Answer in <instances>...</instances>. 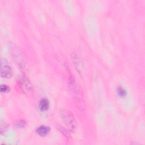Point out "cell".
Returning <instances> with one entry per match:
<instances>
[{
	"mask_svg": "<svg viewBox=\"0 0 145 145\" xmlns=\"http://www.w3.org/2000/svg\"><path fill=\"white\" fill-rule=\"evenodd\" d=\"M19 83L21 89L25 92L28 93L31 89V84L27 79L24 77H21L19 80Z\"/></svg>",
	"mask_w": 145,
	"mask_h": 145,
	"instance_id": "cell-3",
	"label": "cell"
},
{
	"mask_svg": "<svg viewBox=\"0 0 145 145\" xmlns=\"http://www.w3.org/2000/svg\"><path fill=\"white\" fill-rule=\"evenodd\" d=\"M117 93L121 97H123V96H125L126 95V90L121 87H120L117 88Z\"/></svg>",
	"mask_w": 145,
	"mask_h": 145,
	"instance_id": "cell-8",
	"label": "cell"
},
{
	"mask_svg": "<svg viewBox=\"0 0 145 145\" xmlns=\"http://www.w3.org/2000/svg\"><path fill=\"white\" fill-rule=\"evenodd\" d=\"M61 117L63 123L70 131H74L76 130V122L71 113L67 110L63 109L61 111Z\"/></svg>",
	"mask_w": 145,
	"mask_h": 145,
	"instance_id": "cell-1",
	"label": "cell"
},
{
	"mask_svg": "<svg viewBox=\"0 0 145 145\" xmlns=\"http://www.w3.org/2000/svg\"><path fill=\"white\" fill-rule=\"evenodd\" d=\"M50 130V129L49 126L45 125H41L37 129L36 132L39 135L44 137L46 136L49 133Z\"/></svg>",
	"mask_w": 145,
	"mask_h": 145,
	"instance_id": "cell-5",
	"label": "cell"
},
{
	"mask_svg": "<svg viewBox=\"0 0 145 145\" xmlns=\"http://www.w3.org/2000/svg\"><path fill=\"white\" fill-rule=\"evenodd\" d=\"M10 90V88L8 87V86L5 85V84H2L1 86V92H8Z\"/></svg>",
	"mask_w": 145,
	"mask_h": 145,
	"instance_id": "cell-9",
	"label": "cell"
},
{
	"mask_svg": "<svg viewBox=\"0 0 145 145\" xmlns=\"http://www.w3.org/2000/svg\"><path fill=\"white\" fill-rule=\"evenodd\" d=\"M1 76L3 78H10L12 75V71L11 68L7 65L3 66L1 68Z\"/></svg>",
	"mask_w": 145,
	"mask_h": 145,
	"instance_id": "cell-4",
	"label": "cell"
},
{
	"mask_svg": "<svg viewBox=\"0 0 145 145\" xmlns=\"http://www.w3.org/2000/svg\"><path fill=\"white\" fill-rule=\"evenodd\" d=\"M71 87L72 91L73 92L75 99L77 101L78 104L80 106V108L83 109V106H84V101H83V99L82 98V94L80 92L79 88L77 87L76 84L74 82H71Z\"/></svg>",
	"mask_w": 145,
	"mask_h": 145,
	"instance_id": "cell-2",
	"label": "cell"
},
{
	"mask_svg": "<svg viewBox=\"0 0 145 145\" xmlns=\"http://www.w3.org/2000/svg\"><path fill=\"white\" fill-rule=\"evenodd\" d=\"M72 59H75V61H74V62L75 63V64H76V69H78V70L79 69H81L82 68V62H81V61H80V59H79V57H78V56H77V55H76V54H74L73 55V57H72Z\"/></svg>",
	"mask_w": 145,
	"mask_h": 145,
	"instance_id": "cell-7",
	"label": "cell"
},
{
	"mask_svg": "<svg viewBox=\"0 0 145 145\" xmlns=\"http://www.w3.org/2000/svg\"><path fill=\"white\" fill-rule=\"evenodd\" d=\"M25 125V123L24 120H20L16 123V126L18 127H24Z\"/></svg>",
	"mask_w": 145,
	"mask_h": 145,
	"instance_id": "cell-10",
	"label": "cell"
},
{
	"mask_svg": "<svg viewBox=\"0 0 145 145\" xmlns=\"http://www.w3.org/2000/svg\"><path fill=\"white\" fill-rule=\"evenodd\" d=\"M49 106V103L47 99H42L39 103V108L41 111H45L48 110Z\"/></svg>",
	"mask_w": 145,
	"mask_h": 145,
	"instance_id": "cell-6",
	"label": "cell"
}]
</instances>
